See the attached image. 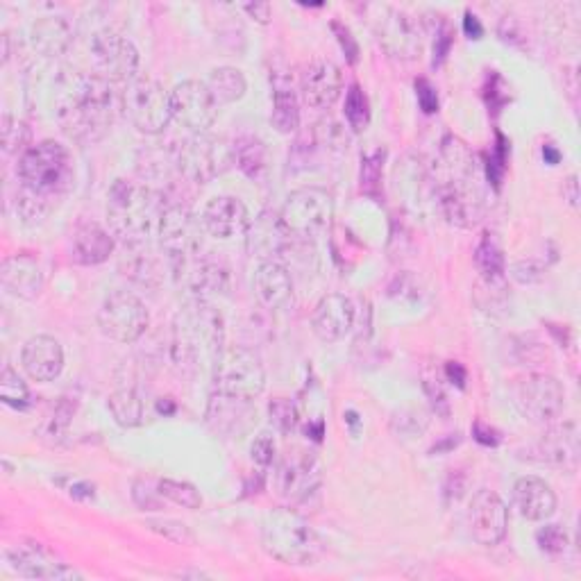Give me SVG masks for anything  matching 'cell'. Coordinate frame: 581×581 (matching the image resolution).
<instances>
[{"mask_svg": "<svg viewBox=\"0 0 581 581\" xmlns=\"http://www.w3.org/2000/svg\"><path fill=\"white\" fill-rule=\"evenodd\" d=\"M200 221L209 237L221 241L241 237V234H246L250 227L246 205H243L239 198L232 196H218L214 200H209L205 209H202Z\"/></svg>", "mask_w": 581, "mask_h": 581, "instance_id": "obj_20", "label": "cell"}, {"mask_svg": "<svg viewBox=\"0 0 581 581\" xmlns=\"http://www.w3.org/2000/svg\"><path fill=\"white\" fill-rule=\"evenodd\" d=\"M536 543L547 554H561L568 547V534L559 525H545L536 532Z\"/></svg>", "mask_w": 581, "mask_h": 581, "instance_id": "obj_46", "label": "cell"}, {"mask_svg": "<svg viewBox=\"0 0 581 581\" xmlns=\"http://www.w3.org/2000/svg\"><path fill=\"white\" fill-rule=\"evenodd\" d=\"M386 159V150L377 148L375 153H370L361 162V189L366 193H373L377 189V184L382 180V166Z\"/></svg>", "mask_w": 581, "mask_h": 581, "instance_id": "obj_44", "label": "cell"}, {"mask_svg": "<svg viewBox=\"0 0 581 581\" xmlns=\"http://www.w3.org/2000/svg\"><path fill=\"white\" fill-rule=\"evenodd\" d=\"M250 452H252V459H255V463H259V466H271L277 454L275 439L268 432H261L255 439V443H252Z\"/></svg>", "mask_w": 581, "mask_h": 581, "instance_id": "obj_47", "label": "cell"}, {"mask_svg": "<svg viewBox=\"0 0 581 581\" xmlns=\"http://www.w3.org/2000/svg\"><path fill=\"white\" fill-rule=\"evenodd\" d=\"M511 271L520 284H532L536 280H541V268H538L534 261H518V264H513Z\"/></svg>", "mask_w": 581, "mask_h": 581, "instance_id": "obj_53", "label": "cell"}, {"mask_svg": "<svg viewBox=\"0 0 581 581\" xmlns=\"http://www.w3.org/2000/svg\"><path fill=\"white\" fill-rule=\"evenodd\" d=\"M69 493L75 500H91L94 498V484L89 482H71Z\"/></svg>", "mask_w": 581, "mask_h": 581, "instance_id": "obj_58", "label": "cell"}, {"mask_svg": "<svg viewBox=\"0 0 581 581\" xmlns=\"http://www.w3.org/2000/svg\"><path fill=\"white\" fill-rule=\"evenodd\" d=\"M148 323L150 316L146 305L128 291L112 293L98 311L100 332L116 343L139 341L146 334Z\"/></svg>", "mask_w": 581, "mask_h": 581, "instance_id": "obj_14", "label": "cell"}, {"mask_svg": "<svg viewBox=\"0 0 581 581\" xmlns=\"http://www.w3.org/2000/svg\"><path fill=\"white\" fill-rule=\"evenodd\" d=\"M255 293L266 309L280 311L293 302V280L280 261H264L255 273Z\"/></svg>", "mask_w": 581, "mask_h": 581, "instance_id": "obj_26", "label": "cell"}, {"mask_svg": "<svg viewBox=\"0 0 581 581\" xmlns=\"http://www.w3.org/2000/svg\"><path fill=\"white\" fill-rule=\"evenodd\" d=\"M171 107L173 119L196 134H205L218 116L216 98L207 89V84L198 80L180 82L171 91Z\"/></svg>", "mask_w": 581, "mask_h": 581, "instance_id": "obj_16", "label": "cell"}, {"mask_svg": "<svg viewBox=\"0 0 581 581\" xmlns=\"http://www.w3.org/2000/svg\"><path fill=\"white\" fill-rule=\"evenodd\" d=\"M345 121L355 132H364L370 123V103L359 84H352L345 94Z\"/></svg>", "mask_w": 581, "mask_h": 581, "instance_id": "obj_40", "label": "cell"}, {"mask_svg": "<svg viewBox=\"0 0 581 581\" xmlns=\"http://www.w3.org/2000/svg\"><path fill=\"white\" fill-rule=\"evenodd\" d=\"M332 30H334L336 39H339V44H341V48H343L345 57H348V62H350V64H357V62H359V44H357V39L352 37L350 28H345L343 23L334 21V23H332Z\"/></svg>", "mask_w": 581, "mask_h": 581, "instance_id": "obj_50", "label": "cell"}, {"mask_svg": "<svg viewBox=\"0 0 581 581\" xmlns=\"http://www.w3.org/2000/svg\"><path fill=\"white\" fill-rule=\"evenodd\" d=\"M454 41V35L450 30V25L441 21L439 28H436V41H434V66H439L445 57L450 53V46Z\"/></svg>", "mask_w": 581, "mask_h": 581, "instance_id": "obj_51", "label": "cell"}, {"mask_svg": "<svg viewBox=\"0 0 581 581\" xmlns=\"http://www.w3.org/2000/svg\"><path fill=\"white\" fill-rule=\"evenodd\" d=\"M55 116L62 130L78 141H98L112 128L114 94L98 73L66 71L55 82Z\"/></svg>", "mask_w": 581, "mask_h": 581, "instance_id": "obj_1", "label": "cell"}, {"mask_svg": "<svg viewBox=\"0 0 581 581\" xmlns=\"http://www.w3.org/2000/svg\"><path fill=\"white\" fill-rule=\"evenodd\" d=\"M314 134H316L318 146L332 150V153H341V150L348 148V137H345V130L339 123L321 121L316 125Z\"/></svg>", "mask_w": 581, "mask_h": 581, "instance_id": "obj_45", "label": "cell"}, {"mask_svg": "<svg viewBox=\"0 0 581 581\" xmlns=\"http://www.w3.org/2000/svg\"><path fill=\"white\" fill-rule=\"evenodd\" d=\"M225 325L221 311L196 300L184 307L173 327V357L182 368H216L223 357Z\"/></svg>", "mask_w": 581, "mask_h": 581, "instance_id": "obj_5", "label": "cell"}, {"mask_svg": "<svg viewBox=\"0 0 581 581\" xmlns=\"http://www.w3.org/2000/svg\"><path fill=\"white\" fill-rule=\"evenodd\" d=\"M91 60L98 75L109 82H132L139 71V50L116 30H100L91 39Z\"/></svg>", "mask_w": 581, "mask_h": 581, "instance_id": "obj_15", "label": "cell"}, {"mask_svg": "<svg viewBox=\"0 0 581 581\" xmlns=\"http://www.w3.org/2000/svg\"><path fill=\"white\" fill-rule=\"evenodd\" d=\"M157 491L162 498L171 500L173 504H180L182 509L196 511L202 507V495L198 488L189 482H178V479H159Z\"/></svg>", "mask_w": 581, "mask_h": 581, "instance_id": "obj_39", "label": "cell"}, {"mask_svg": "<svg viewBox=\"0 0 581 581\" xmlns=\"http://www.w3.org/2000/svg\"><path fill=\"white\" fill-rule=\"evenodd\" d=\"M0 134H3V150L5 155H23L30 146V128L23 121L14 119V116L5 114L3 125H0Z\"/></svg>", "mask_w": 581, "mask_h": 581, "instance_id": "obj_41", "label": "cell"}, {"mask_svg": "<svg viewBox=\"0 0 581 581\" xmlns=\"http://www.w3.org/2000/svg\"><path fill=\"white\" fill-rule=\"evenodd\" d=\"M373 30L377 44L393 60L411 62L423 53V35L416 19H411L407 12L395 10V7H375Z\"/></svg>", "mask_w": 581, "mask_h": 581, "instance_id": "obj_13", "label": "cell"}, {"mask_svg": "<svg viewBox=\"0 0 581 581\" xmlns=\"http://www.w3.org/2000/svg\"><path fill=\"white\" fill-rule=\"evenodd\" d=\"M116 241L98 223H80L71 237V259L82 266H98L112 257Z\"/></svg>", "mask_w": 581, "mask_h": 581, "instance_id": "obj_25", "label": "cell"}, {"mask_svg": "<svg viewBox=\"0 0 581 581\" xmlns=\"http://www.w3.org/2000/svg\"><path fill=\"white\" fill-rule=\"evenodd\" d=\"M513 502L522 518L541 522L557 511V495L538 477H522L513 486Z\"/></svg>", "mask_w": 581, "mask_h": 581, "instance_id": "obj_27", "label": "cell"}, {"mask_svg": "<svg viewBox=\"0 0 581 581\" xmlns=\"http://www.w3.org/2000/svg\"><path fill=\"white\" fill-rule=\"evenodd\" d=\"M473 436H475L477 443L486 445V448H495V445H500V441H502V436H500L498 429H493L491 425H486L484 420H475Z\"/></svg>", "mask_w": 581, "mask_h": 581, "instance_id": "obj_52", "label": "cell"}, {"mask_svg": "<svg viewBox=\"0 0 581 581\" xmlns=\"http://www.w3.org/2000/svg\"><path fill=\"white\" fill-rule=\"evenodd\" d=\"M164 198L146 184L116 180L109 189L107 218L112 232L128 246H146L157 237L164 216Z\"/></svg>", "mask_w": 581, "mask_h": 581, "instance_id": "obj_4", "label": "cell"}, {"mask_svg": "<svg viewBox=\"0 0 581 581\" xmlns=\"http://www.w3.org/2000/svg\"><path fill=\"white\" fill-rule=\"evenodd\" d=\"M445 377H448L452 384H457L459 389H466L468 373H466V368L459 364V361H448V364H445Z\"/></svg>", "mask_w": 581, "mask_h": 581, "instance_id": "obj_54", "label": "cell"}, {"mask_svg": "<svg viewBox=\"0 0 581 581\" xmlns=\"http://www.w3.org/2000/svg\"><path fill=\"white\" fill-rule=\"evenodd\" d=\"M214 384L218 395L250 402L264 393L266 370L261 357L250 348H232L223 352L214 368Z\"/></svg>", "mask_w": 581, "mask_h": 581, "instance_id": "obj_7", "label": "cell"}, {"mask_svg": "<svg viewBox=\"0 0 581 581\" xmlns=\"http://www.w3.org/2000/svg\"><path fill=\"white\" fill-rule=\"evenodd\" d=\"M416 96H418V105L425 114L439 112V94H436V87L427 78L416 80Z\"/></svg>", "mask_w": 581, "mask_h": 581, "instance_id": "obj_48", "label": "cell"}, {"mask_svg": "<svg viewBox=\"0 0 581 581\" xmlns=\"http://www.w3.org/2000/svg\"><path fill=\"white\" fill-rule=\"evenodd\" d=\"M141 252L130 257L128 264L123 261V271L128 277H132L134 282H139L143 286H157L162 284V264H159L157 257H153V252H143L146 246H139Z\"/></svg>", "mask_w": 581, "mask_h": 581, "instance_id": "obj_36", "label": "cell"}, {"mask_svg": "<svg viewBox=\"0 0 581 581\" xmlns=\"http://www.w3.org/2000/svg\"><path fill=\"white\" fill-rule=\"evenodd\" d=\"M234 164L250 180H264L268 173V148L257 137H241L232 143Z\"/></svg>", "mask_w": 581, "mask_h": 581, "instance_id": "obj_31", "label": "cell"}, {"mask_svg": "<svg viewBox=\"0 0 581 581\" xmlns=\"http://www.w3.org/2000/svg\"><path fill=\"white\" fill-rule=\"evenodd\" d=\"M21 366L35 382H53L64 368V350L53 336L39 334L23 345Z\"/></svg>", "mask_w": 581, "mask_h": 581, "instance_id": "obj_23", "label": "cell"}, {"mask_svg": "<svg viewBox=\"0 0 581 581\" xmlns=\"http://www.w3.org/2000/svg\"><path fill=\"white\" fill-rule=\"evenodd\" d=\"M513 402L529 423L550 425L563 414L566 393L557 377L534 373L522 377L513 386Z\"/></svg>", "mask_w": 581, "mask_h": 581, "instance_id": "obj_12", "label": "cell"}, {"mask_svg": "<svg viewBox=\"0 0 581 581\" xmlns=\"http://www.w3.org/2000/svg\"><path fill=\"white\" fill-rule=\"evenodd\" d=\"M10 60V35H3V62Z\"/></svg>", "mask_w": 581, "mask_h": 581, "instance_id": "obj_61", "label": "cell"}, {"mask_svg": "<svg viewBox=\"0 0 581 581\" xmlns=\"http://www.w3.org/2000/svg\"><path fill=\"white\" fill-rule=\"evenodd\" d=\"M334 218L332 193L321 187H302L286 198L280 221L284 230L298 239H316L330 230Z\"/></svg>", "mask_w": 581, "mask_h": 581, "instance_id": "obj_9", "label": "cell"}, {"mask_svg": "<svg viewBox=\"0 0 581 581\" xmlns=\"http://www.w3.org/2000/svg\"><path fill=\"white\" fill-rule=\"evenodd\" d=\"M5 561L25 579H82V572L53 557L41 543H21L5 550Z\"/></svg>", "mask_w": 581, "mask_h": 581, "instance_id": "obj_17", "label": "cell"}, {"mask_svg": "<svg viewBox=\"0 0 581 581\" xmlns=\"http://www.w3.org/2000/svg\"><path fill=\"white\" fill-rule=\"evenodd\" d=\"M463 32H466L470 39H482L484 37V25L473 12H466V16H463Z\"/></svg>", "mask_w": 581, "mask_h": 581, "instance_id": "obj_56", "label": "cell"}, {"mask_svg": "<svg viewBox=\"0 0 581 581\" xmlns=\"http://www.w3.org/2000/svg\"><path fill=\"white\" fill-rule=\"evenodd\" d=\"M248 234L252 252L257 257H268L266 261H277L275 257L282 255L291 239V234L284 230L280 216L268 212L261 214L255 223H250Z\"/></svg>", "mask_w": 581, "mask_h": 581, "instance_id": "obj_30", "label": "cell"}, {"mask_svg": "<svg viewBox=\"0 0 581 581\" xmlns=\"http://www.w3.org/2000/svg\"><path fill=\"white\" fill-rule=\"evenodd\" d=\"M73 416H75V402H71L69 398H62L60 402L53 404L50 414L44 418V423H41V434H44V439H50V441L64 439V434L69 432Z\"/></svg>", "mask_w": 581, "mask_h": 581, "instance_id": "obj_38", "label": "cell"}, {"mask_svg": "<svg viewBox=\"0 0 581 581\" xmlns=\"http://www.w3.org/2000/svg\"><path fill=\"white\" fill-rule=\"evenodd\" d=\"M432 175L434 202L457 227H473L484 216V193L473 153L457 137H445Z\"/></svg>", "mask_w": 581, "mask_h": 581, "instance_id": "obj_2", "label": "cell"}, {"mask_svg": "<svg viewBox=\"0 0 581 581\" xmlns=\"http://www.w3.org/2000/svg\"><path fill=\"white\" fill-rule=\"evenodd\" d=\"M261 543L275 561L286 566H314L323 557V538L293 509H275L261 525Z\"/></svg>", "mask_w": 581, "mask_h": 581, "instance_id": "obj_6", "label": "cell"}, {"mask_svg": "<svg viewBox=\"0 0 581 581\" xmlns=\"http://www.w3.org/2000/svg\"><path fill=\"white\" fill-rule=\"evenodd\" d=\"M146 525H148L150 532L164 536V538H168V541H173V543H178V545H193V543H196V534H193L191 529L180 520L159 518V520H148Z\"/></svg>", "mask_w": 581, "mask_h": 581, "instance_id": "obj_42", "label": "cell"}, {"mask_svg": "<svg viewBox=\"0 0 581 581\" xmlns=\"http://www.w3.org/2000/svg\"><path fill=\"white\" fill-rule=\"evenodd\" d=\"M321 463L311 452H293L280 466V491L293 502L309 498L321 486Z\"/></svg>", "mask_w": 581, "mask_h": 581, "instance_id": "obj_22", "label": "cell"}, {"mask_svg": "<svg viewBox=\"0 0 581 581\" xmlns=\"http://www.w3.org/2000/svg\"><path fill=\"white\" fill-rule=\"evenodd\" d=\"M132 498H134V502L139 504L141 511H155V509L162 507V504H159V498H162V495H159L157 486H155V491H153V488L148 486V482H143V479H139V482H134Z\"/></svg>", "mask_w": 581, "mask_h": 581, "instance_id": "obj_49", "label": "cell"}, {"mask_svg": "<svg viewBox=\"0 0 581 581\" xmlns=\"http://www.w3.org/2000/svg\"><path fill=\"white\" fill-rule=\"evenodd\" d=\"M468 527L479 545H498L507 536L509 509L495 491L482 488L473 495L468 509Z\"/></svg>", "mask_w": 581, "mask_h": 581, "instance_id": "obj_18", "label": "cell"}, {"mask_svg": "<svg viewBox=\"0 0 581 581\" xmlns=\"http://www.w3.org/2000/svg\"><path fill=\"white\" fill-rule=\"evenodd\" d=\"M30 44L39 55L50 57V60L62 57L73 44V30L69 21L62 19V16H44V19L32 25Z\"/></svg>", "mask_w": 581, "mask_h": 581, "instance_id": "obj_29", "label": "cell"}, {"mask_svg": "<svg viewBox=\"0 0 581 581\" xmlns=\"http://www.w3.org/2000/svg\"><path fill=\"white\" fill-rule=\"evenodd\" d=\"M173 164L187 180L205 184L234 164L232 143L209 134H196L173 148Z\"/></svg>", "mask_w": 581, "mask_h": 581, "instance_id": "obj_8", "label": "cell"}, {"mask_svg": "<svg viewBox=\"0 0 581 581\" xmlns=\"http://www.w3.org/2000/svg\"><path fill=\"white\" fill-rule=\"evenodd\" d=\"M271 123L280 134H291L300 128V107L296 91L286 87V84H275Z\"/></svg>", "mask_w": 581, "mask_h": 581, "instance_id": "obj_34", "label": "cell"}, {"mask_svg": "<svg viewBox=\"0 0 581 581\" xmlns=\"http://www.w3.org/2000/svg\"><path fill=\"white\" fill-rule=\"evenodd\" d=\"M0 282L12 296L35 300L44 289V273H41L39 261L32 255H14L0 264Z\"/></svg>", "mask_w": 581, "mask_h": 581, "instance_id": "obj_24", "label": "cell"}, {"mask_svg": "<svg viewBox=\"0 0 581 581\" xmlns=\"http://www.w3.org/2000/svg\"><path fill=\"white\" fill-rule=\"evenodd\" d=\"M543 157H545V162L552 164V166L561 162V153L552 146V143H547V146H543Z\"/></svg>", "mask_w": 581, "mask_h": 581, "instance_id": "obj_59", "label": "cell"}, {"mask_svg": "<svg viewBox=\"0 0 581 581\" xmlns=\"http://www.w3.org/2000/svg\"><path fill=\"white\" fill-rule=\"evenodd\" d=\"M563 198L568 200L570 207L579 205V182H577V175H570V178L563 182Z\"/></svg>", "mask_w": 581, "mask_h": 581, "instance_id": "obj_57", "label": "cell"}, {"mask_svg": "<svg viewBox=\"0 0 581 581\" xmlns=\"http://www.w3.org/2000/svg\"><path fill=\"white\" fill-rule=\"evenodd\" d=\"M0 400L12 409H28L30 407V389L19 373L12 366H5L0 373Z\"/></svg>", "mask_w": 581, "mask_h": 581, "instance_id": "obj_37", "label": "cell"}, {"mask_svg": "<svg viewBox=\"0 0 581 581\" xmlns=\"http://www.w3.org/2000/svg\"><path fill=\"white\" fill-rule=\"evenodd\" d=\"M109 411H112V416L116 420V425H121L125 429H132V427H139L143 420H146V402L139 395L137 389H119L109 395Z\"/></svg>", "mask_w": 581, "mask_h": 581, "instance_id": "obj_32", "label": "cell"}, {"mask_svg": "<svg viewBox=\"0 0 581 581\" xmlns=\"http://www.w3.org/2000/svg\"><path fill=\"white\" fill-rule=\"evenodd\" d=\"M475 264L484 280H502L504 273V252L498 239L491 232H486L475 250Z\"/></svg>", "mask_w": 581, "mask_h": 581, "instance_id": "obj_35", "label": "cell"}, {"mask_svg": "<svg viewBox=\"0 0 581 581\" xmlns=\"http://www.w3.org/2000/svg\"><path fill=\"white\" fill-rule=\"evenodd\" d=\"M157 411H159V414L168 416V414H173V411H175V404L171 402V398H162V400L157 402Z\"/></svg>", "mask_w": 581, "mask_h": 581, "instance_id": "obj_60", "label": "cell"}, {"mask_svg": "<svg viewBox=\"0 0 581 581\" xmlns=\"http://www.w3.org/2000/svg\"><path fill=\"white\" fill-rule=\"evenodd\" d=\"M268 411H271V420L275 423V427L280 429L282 434H291L293 429L298 427V409H296V404H293L291 400H286V398H277L271 402V407H268Z\"/></svg>", "mask_w": 581, "mask_h": 581, "instance_id": "obj_43", "label": "cell"}, {"mask_svg": "<svg viewBox=\"0 0 581 581\" xmlns=\"http://www.w3.org/2000/svg\"><path fill=\"white\" fill-rule=\"evenodd\" d=\"M207 89L212 91V96L216 98L218 105H232L246 96L248 82L243 78V73L234 66H221V69H214L209 80L205 82Z\"/></svg>", "mask_w": 581, "mask_h": 581, "instance_id": "obj_33", "label": "cell"}, {"mask_svg": "<svg viewBox=\"0 0 581 581\" xmlns=\"http://www.w3.org/2000/svg\"><path fill=\"white\" fill-rule=\"evenodd\" d=\"M243 10H246L252 19H255L257 23L261 25H266L268 21H271V5L268 3H246L243 5Z\"/></svg>", "mask_w": 581, "mask_h": 581, "instance_id": "obj_55", "label": "cell"}, {"mask_svg": "<svg viewBox=\"0 0 581 581\" xmlns=\"http://www.w3.org/2000/svg\"><path fill=\"white\" fill-rule=\"evenodd\" d=\"M355 323V305L341 293H330L321 298L311 314V330L323 343H336L345 339Z\"/></svg>", "mask_w": 581, "mask_h": 581, "instance_id": "obj_21", "label": "cell"}, {"mask_svg": "<svg viewBox=\"0 0 581 581\" xmlns=\"http://www.w3.org/2000/svg\"><path fill=\"white\" fill-rule=\"evenodd\" d=\"M541 459L563 470H575L579 461V432L572 423L550 427L538 443Z\"/></svg>", "mask_w": 581, "mask_h": 581, "instance_id": "obj_28", "label": "cell"}, {"mask_svg": "<svg viewBox=\"0 0 581 581\" xmlns=\"http://www.w3.org/2000/svg\"><path fill=\"white\" fill-rule=\"evenodd\" d=\"M202 221H198L184 205H166L162 225H159V243L171 271L178 275L184 266L198 259L202 241Z\"/></svg>", "mask_w": 581, "mask_h": 581, "instance_id": "obj_11", "label": "cell"}, {"mask_svg": "<svg viewBox=\"0 0 581 581\" xmlns=\"http://www.w3.org/2000/svg\"><path fill=\"white\" fill-rule=\"evenodd\" d=\"M19 214L25 221H41L55 200L71 191L75 180L73 157L60 141L46 139L19 157Z\"/></svg>", "mask_w": 581, "mask_h": 581, "instance_id": "obj_3", "label": "cell"}, {"mask_svg": "<svg viewBox=\"0 0 581 581\" xmlns=\"http://www.w3.org/2000/svg\"><path fill=\"white\" fill-rule=\"evenodd\" d=\"M302 98L311 109L327 112L343 91V73L339 66L330 60L311 62L300 78Z\"/></svg>", "mask_w": 581, "mask_h": 581, "instance_id": "obj_19", "label": "cell"}, {"mask_svg": "<svg viewBox=\"0 0 581 581\" xmlns=\"http://www.w3.org/2000/svg\"><path fill=\"white\" fill-rule=\"evenodd\" d=\"M121 107L143 134H162L173 119L171 94L153 78H134L123 91Z\"/></svg>", "mask_w": 581, "mask_h": 581, "instance_id": "obj_10", "label": "cell"}]
</instances>
